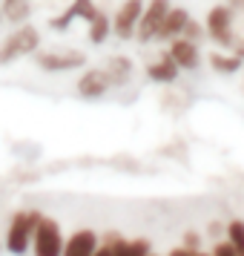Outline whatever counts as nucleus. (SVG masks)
<instances>
[{
  "mask_svg": "<svg viewBox=\"0 0 244 256\" xmlns=\"http://www.w3.org/2000/svg\"><path fill=\"white\" fill-rule=\"evenodd\" d=\"M40 219H43L40 210H17L12 219H9L3 248L12 256H23L26 250H32V236H35V228Z\"/></svg>",
  "mask_w": 244,
  "mask_h": 256,
  "instance_id": "1",
  "label": "nucleus"
},
{
  "mask_svg": "<svg viewBox=\"0 0 244 256\" xmlns=\"http://www.w3.org/2000/svg\"><path fill=\"white\" fill-rule=\"evenodd\" d=\"M0 9H3V20L20 26L29 24L32 18V0H0Z\"/></svg>",
  "mask_w": 244,
  "mask_h": 256,
  "instance_id": "16",
  "label": "nucleus"
},
{
  "mask_svg": "<svg viewBox=\"0 0 244 256\" xmlns=\"http://www.w3.org/2000/svg\"><path fill=\"white\" fill-rule=\"evenodd\" d=\"M98 12H101V9H98V3H95V0H72L69 9H66V12H60V14H55V18L49 20V26H52L55 32H63V29H69V26H72V20L83 18V20L89 24Z\"/></svg>",
  "mask_w": 244,
  "mask_h": 256,
  "instance_id": "9",
  "label": "nucleus"
},
{
  "mask_svg": "<svg viewBox=\"0 0 244 256\" xmlns=\"http://www.w3.org/2000/svg\"><path fill=\"white\" fill-rule=\"evenodd\" d=\"M37 46H40V32H37V26H32V24L14 26V32L6 35L3 44H0V66H9L14 60L26 58V55H35Z\"/></svg>",
  "mask_w": 244,
  "mask_h": 256,
  "instance_id": "2",
  "label": "nucleus"
},
{
  "mask_svg": "<svg viewBox=\"0 0 244 256\" xmlns=\"http://www.w3.org/2000/svg\"><path fill=\"white\" fill-rule=\"evenodd\" d=\"M86 64V55L78 52V49H52V52H40L37 55V66L43 72H75L83 70Z\"/></svg>",
  "mask_w": 244,
  "mask_h": 256,
  "instance_id": "7",
  "label": "nucleus"
},
{
  "mask_svg": "<svg viewBox=\"0 0 244 256\" xmlns=\"http://www.w3.org/2000/svg\"><path fill=\"white\" fill-rule=\"evenodd\" d=\"M196 256H213V254H204V250H198V254Z\"/></svg>",
  "mask_w": 244,
  "mask_h": 256,
  "instance_id": "25",
  "label": "nucleus"
},
{
  "mask_svg": "<svg viewBox=\"0 0 244 256\" xmlns=\"http://www.w3.org/2000/svg\"><path fill=\"white\" fill-rule=\"evenodd\" d=\"M170 55L178 64V70H184V72H196L201 66V49H198V44L196 40H187L181 35L175 40H170Z\"/></svg>",
  "mask_w": 244,
  "mask_h": 256,
  "instance_id": "10",
  "label": "nucleus"
},
{
  "mask_svg": "<svg viewBox=\"0 0 244 256\" xmlns=\"http://www.w3.org/2000/svg\"><path fill=\"white\" fill-rule=\"evenodd\" d=\"M0 248H3V242H0Z\"/></svg>",
  "mask_w": 244,
  "mask_h": 256,
  "instance_id": "27",
  "label": "nucleus"
},
{
  "mask_svg": "<svg viewBox=\"0 0 244 256\" xmlns=\"http://www.w3.org/2000/svg\"><path fill=\"white\" fill-rule=\"evenodd\" d=\"M144 6H147V0H124V3L118 6L115 18H112V35H115L118 40L135 38L138 24H141V14H144Z\"/></svg>",
  "mask_w": 244,
  "mask_h": 256,
  "instance_id": "5",
  "label": "nucleus"
},
{
  "mask_svg": "<svg viewBox=\"0 0 244 256\" xmlns=\"http://www.w3.org/2000/svg\"><path fill=\"white\" fill-rule=\"evenodd\" d=\"M170 9H173V3H170V0H150V3L144 6V14H141L135 40H138V44H152Z\"/></svg>",
  "mask_w": 244,
  "mask_h": 256,
  "instance_id": "6",
  "label": "nucleus"
},
{
  "mask_svg": "<svg viewBox=\"0 0 244 256\" xmlns=\"http://www.w3.org/2000/svg\"><path fill=\"white\" fill-rule=\"evenodd\" d=\"M207 60H210V66L219 72V75H233V72L242 70V64H244L239 55H224V52H210Z\"/></svg>",
  "mask_w": 244,
  "mask_h": 256,
  "instance_id": "18",
  "label": "nucleus"
},
{
  "mask_svg": "<svg viewBox=\"0 0 244 256\" xmlns=\"http://www.w3.org/2000/svg\"><path fill=\"white\" fill-rule=\"evenodd\" d=\"M75 90H78L81 98L95 101V98H104V95L112 90V81H109V75H106L104 66H101V70H83V75L78 78V84H75Z\"/></svg>",
  "mask_w": 244,
  "mask_h": 256,
  "instance_id": "8",
  "label": "nucleus"
},
{
  "mask_svg": "<svg viewBox=\"0 0 244 256\" xmlns=\"http://www.w3.org/2000/svg\"><path fill=\"white\" fill-rule=\"evenodd\" d=\"M98 244H101L98 233L92 228H81L63 242V256H95Z\"/></svg>",
  "mask_w": 244,
  "mask_h": 256,
  "instance_id": "11",
  "label": "nucleus"
},
{
  "mask_svg": "<svg viewBox=\"0 0 244 256\" xmlns=\"http://www.w3.org/2000/svg\"><path fill=\"white\" fill-rule=\"evenodd\" d=\"M224 239L244 256V219H233L227 224V233H224Z\"/></svg>",
  "mask_w": 244,
  "mask_h": 256,
  "instance_id": "19",
  "label": "nucleus"
},
{
  "mask_svg": "<svg viewBox=\"0 0 244 256\" xmlns=\"http://www.w3.org/2000/svg\"><path fill=\"white\" fill-rule=\"evenodd\" d=\"M106 75H109V81L112 86H127L132 81V60L127 55H112V58L106 60Z\"/></svg>",
  "mask_w": 244,
  "mask_h": 256,
  "instance_id": "15",
  "label": "nucleus"
},
{
  "mask_svg": "<svg viewBox=\"0 0 244 256\" xmlns=\"http://www.w3.org/2000/svg\"><path fill=\"white\" fill-rule=\"evenodd\" d=\"M204 32H207L221 49H230L236 46V12L233 6H213L207 12V24H204Z\"/></svg>",
  "mask_w": 244,
  "mask_h": 256,
  "instance_id": "3",
  "label": "nucleus"
},
{
  "mask_svg": "<svg viewBox=\"0 0 244 256\" xmlns=\"http://www.w3.org/2000/svg\"><path fill=\"white\" fill-rule=\"evenodd\" d=\"M150 256H155V254H150Z\"/></svg>",
  "mask_w": 244,
  "mask_h": 256,
  "instance_id": "28",
  "label": "nucleus"
},
{
  "mask_svg": "<svg viewBox=\"0 0 244 256\" xmlns=\"http://www.w3.org/2000/svg\"><path fill=\"white\" fill-rule=\"evenodd\" d=\"M86 26H89V32H86L89 35V44H95V46L106 44V38L112 35V18H106V12H98Z\"/></svg>",
  "mask_w": 244,
  "mask_h": 256,
  "instance_id": "17",
  "label": "nucleus"
},
{
  "mask_svg": "<svg viewBox=\"0 0 244 256\" xmlns=\"http://www.w3.org/2000/svg\"><path fill=\"white\" fill-rule=\"evenodd\" d=\"M184 248H190V250H201V233L187 230L184 233Z\"/></svg>",
  "mask_w": 244,
  "mask_h": 256,
  "instance_id": "22",
  "label": "nucleus"
},
{
  "mask_svg": "<svg viewBox=\"0 0 244 256\" xmlns=\"http://www.w3.org/2000/svg\"><path fill=\"white\" fill-rule=\"evenodd\" d=\"M178 72H181V70H178V64L173 60L170 49H167V52H161V55H158V60H152L150 66H147V78L167 86V84L178 81Z\"/></svg>",
  "mask_w": 244,
  "mask_h": 256,
  "instance_id": "13",
  "label": "nucleus"
},
{
  "mask_svg": "<svg viewBox=\"0 0 244 256\" xmlns=\"http://www.w3.org/2000/svg\"><path fill=\"white\" fill-rule=\"evenodd\" d=\"M181 38H187V40H196V44H201V38H204V26L196 24V20L190 18V20H187V26H184V32H181Z\"/></svg>",
  "mask_w": 244,
  "mask_h": 256,
  "instance_id": "20",
  "label": "nucleus"
},
{
  "mask_svg": "<svg viewBox=\"0 0 244 256\" xmlns=\"http://www.w3.org/2000/svg\"><path fill=\"white\" fill-rule=\"evenodd\" d=\"M95 256H112V248H109V244H98V250H95Z\"/></svg>",
  "mask_w": 244,
  "mask_h": 256,
  "instance_id": "24",
  "label": "nucleus"
},
{
  "mask_svg": "<svg viewBox=\"0 0 244 256\" xmlns=\"http://www.w3.org/2000/svg\"><path fill=\"white\" fill-rule=\"evenodd\" d=\"M104 244L112 248V256H150L152 254V244L147 239H124L118 233H106Z\"/></svg>",
  "mask_w": 244,
  "mask_h": 256,
  "instance_id": "12",
  "label": "nucleus"
},
{
  "mask_svg": "<svg viewBox=\"0 0 244 256\" xmlns=\"http://www.w3.org/2000/svg\"><path fill=\"white\" fill-rule=\"evenodd\" d=\"M196 254H198V250H190V248H184V244H181V248H173L167 256H196Z\"/></svg>",
  "mask_w": 244,
  "mask_h": 256,
  "instance_id": "23",
  "label": "nucleus"
},
{
  "mask_svg": "<svg viewBox=\"0 0 244 256\" xmlns=\"http://www.w3.org/2000/svg\"><path fill=\"white\" fill-rule=\"evenodd\" d=\"M210 254H213V256H242V254H239V250H236V248H233L230 242H227V239H224V242L219 239V242L213 244V250H210Z\"/></svg>",
  "mask_w": 244,
  "mask_h": 256,
  "instance_id": "21",
  "label": "nucleus"
},
{
  "mask_svg": "<svg viewBox=\"0 0 244 256\" xmlns=\"http://www.w3.org/2000/svg\"><path fill=\"white\" fill-rule=\"evenodd\" d=\"M0 24H3V9H0Z\"/></svg>",
  "mask_w": 244,
  "mask_h": 256,
  "instance_id": "26",
  "label": "nucleus"
},
{
  "mask_svg": "<svg viewBox=\"0 0 244 256\" xmlns=\"http://www.w3.org/2000/svg\"><path fill=\"white\" fill-rule=\"evenodd\" d=\"M63 230L60 222L52 216H43L37 222L35 236H32V256H63Z\"/></svg>",
  "mask_w": 244,
  "mask_h": 256,
  "instance_id": "4",
  "label": "nucleus"
},
{
  "mask_svg": "<svg viewBox=\"0 0 244 256\" xmlns=\"http://www.w3.org/2000/svg\"><path fill=\"white\" fill-rule=\"evenodd\" d=\"M187 20H190V9H184V6H173L170 12H167V18H164L161 29H158V35H155V40H175V38L184 32Z\"/></svg>",
  "mask_w": 244,
  "mask_h": 256,
  "instance_id": "14",
  "label": "nucleus"
}]
</instances>
